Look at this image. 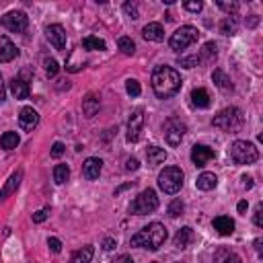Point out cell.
Segmentation results:
<instances>
[{
    "instance_id": "obj_51",
    "label": "cell",
    "mask_w": 263,
    "mask_h": 263,
    "mask_svg": "<svg viewBox=\"0 0 263 263\" xmlns=\"http://www.w3.org/2000/svg\"><path fill=\"white\" fill-rule=\"evenodd\" d=\"M240 179H242V183H245V187H247V189H251V187H253V179H251L249 175H242Z\"/></svg>"
},
{
    "instance_id": "obj_36",
    "label": "cell",
    "mask_w": 263,
    "mask_h": 263,
    "mask_svg": "<svg viewBox=\"0 0 263 263\" xmlns=\"http://www.w3.org/2000/svg\"><path fill=\"white\" fill-rule=\"evenodd\" d=\"M218 8H222L224 12H228V16H234L238 12V2H224V0H218Z\"/></svg>"
},
{
    "instance_id": "obj_39",
    "label": "cell",
    "mask_w": 263,
    "mask_h": 263,
    "mask_svg": "<svg viewBox=\"0 0 263 263\" xmlns=\"http://www.w3.org/2000/svg\"><path fill=\"white\" fill-rule=\"evenodd\" d=\"M123 12H125L129 18H138V16H140L136 2H125V4H123Z\"/></svg>"
},
{
    "instance_id": "obj_31",
    "label": "cell",
    "mask_w": 263,
    "mask_h": 263,
    "mask_svg": "<svg viewBox=\"0 0 263 263\" xmlns=\"http://www.w3.org/2000/svg\"><path fill=\"white\" fill-rule=\"evenodd\" d=\"M68 179H70V168H68V164H55V166H53V181H55L58 185H64Z\"/></svg>"
},
{
    "instance_id": "obj_20",
    "label": "cell",
    "mask_w": 263,
    "mask_h": 263,
    "mask_svg": "<svg viewBox=\"0 0 263 263\" xmlns=\"http://www.w3.org/2000/svg\"><path fill=\"white\" fill-rule=\"evenodd\" d=\"M142 37L146 41H162L164 39V29H162L160 23H148L142 29Z\"/></svg>"
},
{
    "instance_id": "obj_3",
    "label": "cell",
    "mask_w": 263,
    "mask_h": 263,
    "mask_svg": "<svg viewBox=\"0 0 263 263\" xmlns=\"http://www.w3.org/2000/svg\"><path fill=\"white\" fill-rule=\"evenodd\" d=\"M228 154H230V160L234 164H253L257 162L259 158V150L253 142H247V140H236L232 142V146L228 148Z\"/></svg>"
},
{
    "instance_id": "obj_4",
    "label": "cell",
    "mask_w": 263,
    "mask_h": 263,
    "mask_svg": "<svg viewBox=\"0 0 263 263\" xmlns=\"http://www.w3.org/2000/svg\"><path fill=\"white\" fill-rule=\"evenodd\" d=\"M242 123H245V115L238 107H226L212 119V125L220 127L224 132H236V129H240Z\"/></svg>"
},
{
    "instance_id": "obj_13",
    "label": "cell",
    "mask_w": 263,
    "mask_h": 263,
    "mask_svg": "<svg viewBox=\"0 0 263 263\" xmlns=\"http://www.w3.org/2000/svg\"><path fill=\"white\" fill-rule=\"evenodd\" d=\"M45 37H47V41L55 49H64L66 47V31H64L62 25H49V27H45Z\"/></svg>"
},
{
    "instance_id": "obj_17",
    "label": "cell",
    "mask_w": 263,
    "mask_h": 263,
    "mask_svg": "<svg viewBox=\"0 0 263 263\" xmlns=\"http://www.w3.org/2000/svg\"><path fill=\"white\" fill-rule=\"evenodd\" d=\"M21 179H23V171H16V173H12V175L6 179V183H4L2 189H0V201H4L6 197H10V195L18 189Z\"/></svg>"
},
{
    "instance_id": "obj_53",
    "label": "cell",
    "mask_w": 263,
    "mask_h": 263,
    "mask_svg": "<svg viewBox=\"0 0 263 263\" xmlns=\"http://www.w3.org/2000/svg\"><path fill=\"white\" fill-rule=\"evenodd\" d=\"M255 251H257V255H261V238H255Z\"/></svg>"
},
{
    "instance_id": "obj_26",
    "label": "cell",
    "mask_w": 263,
    "mask_h": 263,
    "mask_svg": "<svg viewBox=\"0 0 263 263\" xmlns=\"http://www.w3.org/2000/svg\"><path fill=\"white\" fill-rule=\"evenodd\" d=\"M214 263H240V257H238L234 251L222 247V249L216 251V255H214Z\"/></svg>"
},
{
    "instance_id": "obj_12",
    "label": "cell",
    "mask_w": 263,
    "mask_h": 263,
    "mask_svg": "<svg viewBox=\"0 0 263 263\" xmlns=\"http://www.w3.org/2000/svg\"><path fill=\"white\" fill-rule=\"evenodd\" d=\"M18 125L23 132H33L39 125V113L33 107H23L18 113Z\"/></svg>"
},
{
    "instance_id": "obj_44",
    "label": "cell",
    "mask_w": 263,
    "mask_h": 263,
    "mask_svg": "<svg viewBox=\"0 0 263 263\" xmlns=\"http://www.w3.org/2000/svg\"><path fill=\"white\" fill-rule=\"evenodd\" d=\"M47 212H49V210H39V212H35V214H33V222H35V224H41V222H45V218H47Z\"/></svg>"
},
{
    "instance_id": "obj_6",
    "label": "cell",
    "mask_w": 263,
    "mask_h": 263,
    "mask_svg": "<svg viewBox=\"0 0 263 263\" xmlns=\"http://www.w3.org/2000/svg\"><path fill=\"white\" fill-rule=\"evenodd\" d=\"M197 39H199V31H197L193 25H183V27H179V29L171 35L168 47H171L173 51H183V49H187L189 45H193Z\"/></svg>"
},
{
    "instance_id": "obj_41",
    "label": "cell",
    "mask_w": 263,
    "mask_h": 263,
    "mask_svg": "<svg viewBox=\"0 0 263 263\" xmlns=\"http://www.w3.org/2000/svg\"><path fill=\"white\" fill-rule=\"evenodd\" d=\"M253 222H255V226L263 228V203H257V208H255V216H253Z\"/></svg>"
},
{
    "instance_id": "obj_46",
    "label": "cell",
    "mask_w": 263,
    "mask_h": 263,
    "mask_svg": "<svg viewBox=\"0 0 263 263\" xmlns=\"http://www.w3.org/2000/svg\"><path fill=\"white\" fill-rule=\"evenodd\" d=\"M115 247H117V240H115V238L107 236V238L103 240V249H105V251H111V249H115Z\"/></svg>"
},
{
    "instance_id": "obj_38",
    "label": "cell",
    "mask_w": 263,
    "mask_h": 263,
    "mask_svg": "<svg viewBox=\"0 0 263 263\" xmlns=\"http://www.w3.org/2000/svg\"><path fill=\"white\" fill-rule=\"evenodd\" d=\"M183 8L189 10V12H201L203 2L201 0H187V2H183Z\"/></svg>"
},
{
    "instance_id": "obj_11",
    "label": "cell",
    "mask_w": 263,
    "mask_h": 263,
    "mask_svg": "<svg viewBox=\"0 0 263 263\" xmlns=\"http://www.w3.org/2000/svg\"><path fill=\"white\" fill-rule=\"evenodd\" d=\"M212 158H216V150L205 146V144H195L191 148V162L195 166H205Z\"/></svg>"
},
{
    "instance_id": "obj_45",
    "label": "cell",
    "mask_w": 263,
    "mask_h": 263,
    "mask_svg": "<svg viewBox=\"0 0 263 263\" xmlns=\"http://www.w3.org/2000/svg\"><path fill=\"white\" fill-rule=\"evenodd\" d=\"M140 168V160L138 158H127L125 160V171H138Z\"/></svg>"
},
{
    "instance_id": "obj_22",
    "label": "cell",
    "mask_w": 263,
    "mask_h": 263,
    "mask_svg": "<svg viewBox=\"0 0 263 263\" xmlns=\"http://www.w3.org/2000/svg\"><path fill=\"white\" fill-rule=\"evenodd\" d=\"M216 185H218V177L214 173H208V171L201 173L197 177V181H195V187L199 191H212V189H216Z\"/></svg>"
},
{
    "instance_id": "obj_14",
    "label": "cell",
    "mask_w": 263,
    "mask_h": 263,
    "mask_svg": "<svg viewBox=\"0 0 263 263\" xmlns=\"http://www.w3.org/2000/svg\"><path fill=\"white\" fill-rule=\"evenodd\" d=\"M18 55V49L16 45L6 37V35H0V64H6V62H12L14 58Z\"/></svg>"
},
{
    "instance_id": "obj_37",
    "label": "cell",
    "mask_w": 263,
    "mask_h": 263,
    "mask_svg": "<svg viewBox=\"0 0 263 263\" xmlns=\"http://www.w3.org/2000/svg\"><path fill=\"white\" fill-rule=\"evenodd\" d=\"M45 74L49 76V78H53L55 74H58V70H60V66H58V62L53 60V58H45Z\"/></svg>"
},
{
    "instance_id": "obj_23",
    "label": "cell",
    "mask_w": 263,
    "mask_h": 263,
    "mask_svg": "<svg viewBox=\"0 0 263 263\" xmlns=\"http://www.w3.org/2000/svg\"><path fill=\"white\" fill-rule=\"evenodd\" d=\"M10 92H12V97L18 99V101L27 99V97H29V84H27V80H23V78H12V80H10Z\"/></svg>"
},
{
    "instance_id": "obj_49",
    "label": "cell",
    "mask_w": 263,
    "mask_h": 263,
    "mask_svg": "<svg viewBox=\"0 0 263 263\" xmlns=\"http://www.w3.org/2000/svg\"><path fill=\"white\" fill-rule=\"evenodd\" d=\"M247 208H249V203H247V199H242V201H238V205H236V210H238V214H245V212H247Z\"/></svg>"
},
{
    "instance_id": "obj_54",
    "label": "cell",
    "mask_w": 263,
    "mask_h": 263,
    "mask_svg": "<svg viewBox=\"0 0 263 263\" xmlns=\"http://www.w3.org/2000/svg\"><path fill=\"white\" fill-rule=\"evenodd\" d=\"M175 263H183V261H175Z\"/></svg>"
},
{
    "instance_id": "obj_30",
    "label": "cell",
    "mask_w": 263,
    "mask_h": 263,
    "mask_svg": "<svg viewBox=\"0 0 263 263\" xmlns=\"http://www.w3.org/2000/svg\"><path fill=\"white\" fill-rule=\"evenodd\" d=\"M82 47H84V49H90V51H95V49L103 51V49H107V43H105L103 39H99V37L88 35V37L82 39Z\"/></svg>"
},
{
    "instance_id": "obj_35",
    "label": "cell",
    "mask_w": 263,
    "mask_h": 263,
    "mask_svg": "<svg viewBox=\"0 0 263 263\" xmlns=\"http://www.w3.org/2000/svg\"><path fill=\"white\" fill-rule=\"evenodd\" d=\"M125 90H127V95H129V97H140V92H142V88H140V82H138L136 78H129V80H125Z\"/></svg>"
},
{
    "instance_id": "obj_18",
    "label": "cell",
    "mask_w": 263,
    "mask_h": 263,
    "mask_svg": "<svg viewBox=\"0 0 263 263\" xmlns=\"http://www.w3.org/2000/svg\"><path fill=\"white\" fill-rule=\"evenodd\" d=\"M212 226H214V230H216L218 234H222V236H230V234L234 232V220L228 218V216H216V218L212 220Z\"/></svg>"
},
{
    "instance_id": "obj_27",
    "label": "cell",
    "mask_w": 263,
    "mask_h": 263,
    "mask_svg": "<svg viewBox=\"0 0 263 263\" xmlns=\"http://www.w3.org/2000/svg\"><path fill=\"white\" fill-rule=\"evenodd\" d=\"M212 80H214V84H216L218 88H222V90H232V88H234L232 82H230V78L226 76V72L220 70V68H216V70L212 72Z\"/></svg>"
},
{
    "instance_id": "obj_10",
    "label": "cell",
    "mask_w": 263,
    "mask_h": 263,
    "mask_svg": "<svg viewBox=\"0 0 263 263\" xmlns=\"http://www.w3.org/2000/svg\"><path fill=\"white\" fill-rule=\"evenodd\" d=\"M142 127H144V111L136 109V111H132V115L127 119V136H125V140L132 142V144L138 142L140 134H142Z\"/></svg>"
},
{
    "instance_id": "obj_25",
    "label": "cell",
    "mask_w": 263,
    "mask_h": 263,
    "mask_svg": "<svg viewBox=\"0 0 263 263\" xmlns=\"http://www.w3.org/2000/svg\"><path fill=\"white\" fill-rule=\"evenodd\" d=\"M191 103L197 109H208L210 107V92L205 88H193L191 90Z\"/></svg>"
},
{
    "instance_id": "obj_43",
    "label": "cell",
    "mask_w": 263,
    "mask_h": 263,
    "mask_svg": "<svg viewBox=\"0 0 263 263\" xmlns=\"http://www.w3.org/2000/svg\"><path fill=\"white\" fill-rule=\"evenodd\" d=\"M64 152H66V146H64L62 142H55V144L51 146V156H53V158H60Z\"/></svg>"
},
{
    "instance_id": "obj_47",
    "label": "cell",
    "mask_w": 263,
    "mask_h": 263,
    "mask_svg": "<svg viewBox=\"0 0 263 263\" xmlns=\"http://www.w3.org/2000/svg\"><path fill=\"white\" fill-rule=\"evenodd\" d=\"M111 263H134V259H132L129 255H119V257H115Z\"/></svg>"
},
{
    "instance_id": "obj_1",
    "label": "cell",
    "mask_w": 263,
    "mask_h": 263,
    "mask_svg": "<svg viewBox=\"0 0 263 263\" xmlns=\"http://www.w3.org/2000/svg\"><path fill=\"white\" fill-rule=\"evenodd\" d=\"M152 90L158 99H171L181 90V74L171 66H156L152 70Z\"/></svg>"
},
{
    "instance_id": "obj_29",
    "label": "cell",
    "mask_w": 263,
    "mask_h": 263,
    "mask_svg": "<svg viewBox=\"0 0 263 263\" xmlns=\"http://www.w3.org/2000/svg\"><path fill=\"white\" fill-rule=\"evenodd\" d=\"M92 255H95V249H92V245H86V247H82L80 251H76V253H74V259H72V263H90Z\"/></svg>"
},
{
    "instance_id": "obj_5",
    "label": "cell",
    "mask_w": 263,
    "mask_h": 263,
    "mask_svg": "<svg viewBox=\"0 0 263 263\" xmlns=\"http://www.w3.org/2000/svg\"><path fill=\"white\" fill-rule=\"evenodd\" d=\"M183 179H185V175L179 166H164L158 173V187H160V191L173 195L183 187Z\"/></svg>"
},
{
    "instance_id": "obj_40",
    "label": "cell",
    "mask_w": 263,
    "mask_h": 263,
    "mask_svg": "<svg viewBox=\"0 0 263 263\" xmlns=\"http://www.w3.org/2000/svg\"><path fill=\"white\" fill-rule=\"evenodd\" d=\"M179 64H181L183 68H195V66H199L197 53H195V55H189V58H181V60H179Z\"/></svg>"
},
{
    "instance_id": "obj_28",
    "label": "cell",
    "mask_w": 263,
    "mask_h": 263,
    "mask_svg": "<svg viewBox=\"0 0 263 263\" xmlns=\"http://www.w3.org/2000/svg\"><path fill=\"white\" fill-rule=\"evenodd\" d=\"M18 142H21V138H18L16 132H4L2 138H0V146L4 150H14L18 146Z\"/></svg>"
},
{
    "instance_id": "obj_33",
    "label": "cell",
    "mask_w": 263,
    "mask_h": 263,
    "mask_svg": "<svg viewBox=\"0 0 263 263\" xmlns=\"http://www.w3.org/2000/svg\"><path fill=\"white\" fill-rule=\"evenodd\" d=\"M117 45H119L123 55H134V51H136V43L132 41V37H119Z\"/></svg>"
},
{
    "instance_id": "obj_24",
    "label": "cell",
    "mask_w": 263,
    "mask_h": 263,
    "mask_svg": "<svg viewBox=\"0 0 263 263\" xmlns=\"http://www.w3.org/2000/svg\"><path fill=\"white\" fill-rule=\"evenodd\" d=\"M164 158H166V150L164 148H160V146H148L146 148V160H148L150 166H156V164L164 162Z\"/></svg>"
},
{
    "instance_id": "obj_52",
    "label": "cell",
    "mask_w": 263,
    "mask_h": 263,
    "mask_svg": "<svg viewBox=\"0 0 263 263\" xmlns=\"http://www.w3.org/2000/svg\"><path fill=\"white\" fill-rule=\"evenodd\" d=\"M132 185H134V183H125V185H121V187H117V189H115V195H119V193H121L123 189H127V187H132Z\"/></svg>"
},
{
    "instance_id": "obj_42",
    "label": "cell",
    "mask_w": 263,
    "mask_h": 263,
    "mask_svg": "<svg viewBox=\"0 0 263 263\" xmlns=\"http://www.w3.org/2000/svg\"><path fill=\"white\" fill-rule=\"evenodd\" d=\"M47 247H49L51 253H60V251H62V242H60L55 236H49V238H47Z\"/></svg>"
},
{
    "instance_id": "obj_50",
    "label": "cell",
    "mask_w": 263,
    "mask_h": 263,
    "mask_svg": "<svg viewBox=\"0 0 263 263\" xmlns=\"http://www.w3.org/2000/svg\"><path fill=\"white\" fill-rule=\"evenodd\" d=\"M6 99V88H4V80H2V74H0V103Z\"/></svg>"
},
{
    "instance_id": "obj_32",
    "label": "cell",
    "mask_w": 263,
    "mask_h": 263,
    "mask_svg": "<svg viewBox=\"0 0 263 263\" xmlns=\"http://www.w3.org/2000/svg\"><path fill=\"white\" fill-rule=\"evenodd\" d=\"M236 18L234 16H224L222 23H220V33L222 35H234L236 33Z\"/></svg>"
},
{
    "instance_id": "obj_21",
    "label": "cell",
    "mask_w": 263,
    "mask_h": 263,
    "mask_svg": "<svg viewBox=\"0 0 263 263\" xmlns=\"http://www.w3.org/2000/svg\"><path fill=\"white\" fill-rule=\"evenodd\" d=\"M99 107H101V101H99V97L97 95H92V92H88L84 99H82V113H84V117H95L97 113H99Z\"/></svg>"
},
{
    "instance_id": "obj_15",
    "label": "cell",
    "mask_w": 263,
    "mask_h": 263,
    "mask_svg": "<svg viewBox=\"0 0 263 263\" xmlns=\"http://www.w3.org/2000/svg\"><path fill=\"white\" fill-rule=\"evenodd\" d=\"M101 168H103V160H101V158L90 156V158H86V160H84V164H82V175H84V179L95 181V179H99Z\"/></svg>"
},
{
    "instance_id": "obj_19",
    "label": "cell",
    "mask_w": 263,
    "mask_h": 263,
    "mask_svg": "<svg viewBox=\"0 0 263 263\" xmlns=\"http://www.w3.org/2000/svg\"><path fill=\"white\" fill-rule=\"evenodd\" d=\"M216 58H218V47H216V43H214V41L203 43V47H201L199 53H197L199 64H203V66H205V64H214Z\"/></svg>"
},
{
    "instance_id": "obj_48",
    "label": "cell",
    "mask_w": 263,
    "mask_h": 263,
    "mask_svg": "<svg viewBox=\"0 0 263 263\" xmlns=\"http://www.w3.org/2000/svg\"><path fill=\"white\" fill-rule=\"evenodd\" d=\"M245 23H247V27H257V23H259V16H257V14H251V16H249Z\"/></svg>"
},
{
    "instance_id": "obj_34",
    "label": "cell",
    "mask_w": 263,
    "mask_h": 263,
    "mask_svg": "<svg viewBox=\"0 0 263 263\" xmlns=\"http://www.w3.org/2000/svg\"><path fill=\"white\" fill-rule=\"evenodd\" d=\"M183 210H185V205H183L181 199H173V201L168 203V216H171V218H179V216L183 214Z\"/></svg>"
},
{
    "instance_id": "obj_9",
    "label": "cell",
    "mask_w": 263,
    "mask_h": 263,
    "mask_svg": "<svg viewBox=\"0 0 263 263\" xmlns=\"http://www.w3.org/2000/svg\"><path fill=\"white\" fill-rule=\"evenodd\" d=\"M29 25V16L23 10H10L2 16V27H6L12 33H23Z\"/></svg>"
},
{
    "instance_id": "obj_2",
    "label": "cell",
    "mask_w": 263,
    "mask_h": 263,
    "mask_svg": "<svg viewBox=\"0 0 263 263\" xmlns=\"http://www.w3.org/2000/svg\"><path fill=\"white\" fill-rule=\"evenodd\" d=\"M164 240H166V228H164V224L152 222V224L144 226L142 230H138L132 236L129 245L132 247H140V249H148V251H158L164 245Z\"/></svg>"
},
{
    "instance_id": "obj_7",
    "label": "cell",
    "mask_w": 263,
    "mask_h": 263,
    "mask_svg": "<svg viewBox=\"0 0 263 263\" xmlns=\"http://www.w3.org/2000/svg\"><path fill=\"white\" fill-rule=\"evenodd\" d=\"M158 208V197H156V191L154 189H144L138 193V197L132 201L129 205V212L136 214V216H144V214H152L154 210Z\"/></svg>"
},
{
    "instance_id": "obj_16",
    "label": "cell",
    "mask_w": 263,
    "mask_h": 263,
    "mask_svg": "<svg viewBox=\"0 0 263 263\" xmlns=\"http://www.w3.org/2000/svg\"><path fill=\"white\" fill-rule=\"evenodd\" d=\"M193 240H195V232H193L191 226H183V228H179L177 234L173 236V245H175L177 249H187Z\"/></svg>"
},
{
    "instance_id": "obj_8",
    "label": "cell",
    "mask_w": 263,
    "mask_h": 263,
    "mask_svg": "<svg viewBox=\"0 0 263 263\" xmlns=\"http://www.w3.org/2000/svg\"><path fill=\"white\" fill-rule=\"evenodd\" d=\"M162 132H164V140L168 146H179L187 132V125L179 117H168L162 125Z\"/></svg>"
}]
</instances>
